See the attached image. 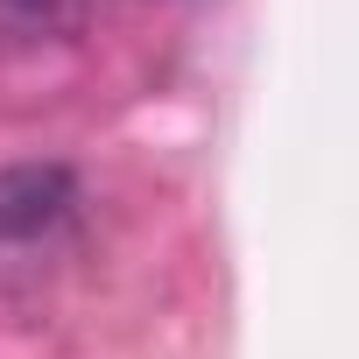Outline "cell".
<instances>
[{
	"mask_svg": "<svg viewBox=\"0 0 359 359\" xmlns=\"http://www.w3.org/2000/svg\"><path fill=\"white\" fill-rule=\"evenodd\" d=\"M71 219H78V184L64 169H43V162L0 169V282L36 275L64 247Z\"/></svg>",
	"mask_w": 359,
	"mask_h": 359,
	"instance_id": "6da1fadb",
	"label": "cell"
}]
</instances>
